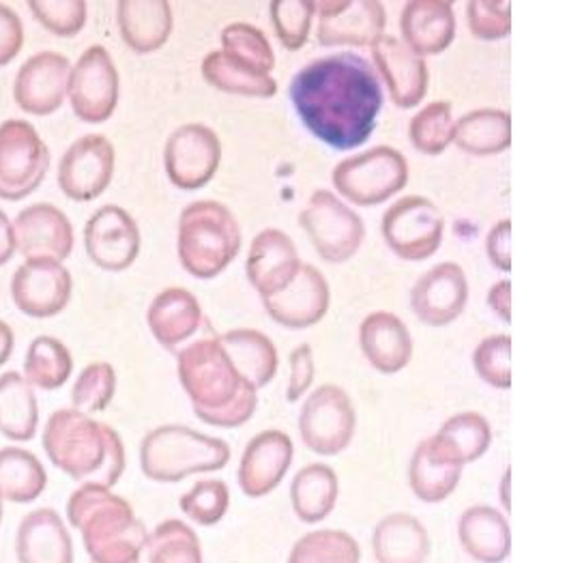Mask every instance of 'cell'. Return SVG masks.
<instances>
[{
	"mask_svg": "<svg viewBox=\"0 0 567 563\" xmlns=\"http://www.w3.org/2000/svg\"><path fill=\"white\" fill-rule=\"evenodd\" d=\"M288 95L306 130L336 151L370 141L385 102L379 73L354 52L310 61L290 80Z\"/></svg>",
	"mask_w": 567,
	"mask_h": 563,
	"instance_id": "6da1fadb",
	"label": "cell"
},
{
	"mask_svg": "<svg viewBox=\"0 0 567 563\" xmlns=\"http://www.w3.org/2000/svg\"><path fill=\"white\" fill-rule=\"evenodd\" d=\"M177 372L198 420L215 428H241L251 420L258 391L239 375L217 336L178 352Z\"/></svg>",
	"mask_w": 567,
	"mask_h": 563,
	"instance_id": "7a4b0ae2",
	"label": "cell"
},
{
	"mask_svg": "<svg viewBox=\"0 0 567 563\" xmlns=\"http://www.w3.org/2000/svg\"><path fill=\"white\" fill-rule=\"evenodd\" d=\"M41 443L52 464L82 484L112 489L125 471V448L118 432L75 409L54 411L43 428Z\"/></svg>",
	"mask_w": 567,
	"mask_h": 563,
	"instance_id": "3957f363",
	"label": "cell"
},
{
	"mask_svg": "<svg viewBox=\"0 0 567 563\" xmlns=\"http://www.w3.org/2000/svg\"><path fill=\"white\" fill-rule=\"evenodd\" d=\"M71 528L82 533V542L93 563L141 562L148 533L134 508L100 484H82L68 501Z\"/></svg>",
	"mask_w": 567,
	"mask_h": 563,
	"instance_id": "277c9868",
	"label": "cell"
},
{
	"mask_svg": "<svg viewBox=\"0 0 567 563\" xmlns=\"http://www.w3.org/2000/svg\"><path fill=\"white\" fill-rule=\"evenodd\" d=\"M241 244L237 217L217 201H196L178 217V260L198 280H213L226 272L239 256Z\"/></svg>",
	"mask_w": 567,
	"mask_h": 563,
	"instance_id": "5b68a950",
	"label": "cell"
},
{
	"mask_svg": "<svg viewBox=\"0 0 567 563\" xmlns=\"http://www.w3.org/2000/svg\"><path fill=\"white\" fill-rule=\"evenodd\" d=\"M228 460L230 446L224 439L196 432L187 426H159L142 439V473L162 484H177L196 473L221 471Z\"/></svg>",
	"mask_w": 567,
	"mask_h": 563,
	"instance_id": "8992f818",
	"label": "cell"
},
{
	"mask_svg": "<svg viewBox=\"0 0 567 563\" xmlns=\"http://www.w3.org/2000/svg\"><path fill=\"white\" fill-rule=\"evenodd\" d=\"M333 187L353 205L377 207L409 183V162L393 146H374L342 160L331 173Z\"/></svg>",
	"mask_w": 567,
	"mask_h": 563,
	"instance_id": "52a82bcc",
	"label": "cell"
},
{
	"mask_svg": "<svg viewBox=\"0 0 567 563\" xmlns=\"http://www.w3.org/2000/svg\"><path fill=\"white\" fill-rule=\"evenodd\" d=\"M50 171V149L29 121L11 119L0 125V198H29Z\"/></svg>",
	"mask_w": 567,
	"mask_h": 563,
	"instance_id": "ba28073f",
	"label": "cell"
},
{
	"mask_svg": "<svg viewBox=\"0 0 567 563\" xmlns=\"http://www.w3.org/2000/svg\"><path fill=\"white\" fill-rule=\"evenodd\" d=\"M299 224L320 258L333 265L351 260L365 239L363 219L329 190L310 196Z\"/></svg>",
	"mask_w": 567,
	"mask_h": 563,
	"instance_id": "9c48e42d",
	"label": "cell"
},
{
	"mask_svg": "<svg viewBox=\"0 0 567 563\" xmlns=\"http://www.w3.org/2000/svg\"><path fill=\"white\" fill-rule=\"evenodd\" d=\"M357 413L351 396L333 383L320 386L301 407L299 434L303 446L319 457L344 452L354 437Z\"/></svg>",
	"mask_w": 567,
	"mask_h": 563,
	"instance_id": "30bf717a",
	"label": "cell"
},
{
	"mask_svg": "<svg viewBox=\"0 0 567 563\" xmlns=\"http://www.w3.org/2000/svg\"><path fill=\"white\" fill-rule=\"evenodd\" d=\"M445 219L425 196H404L383 215L381 233L391 252L404 260L420 263L443 244Z\"/></svg>",
	"mask_w": 567,
	"mask_h": 563,
	"instance_id": "8fae6325",
	"label": "cell"
},
{
	"mask_svg": "<svg viewBox=\"0 0 567 563\" xmlns=\"http://www.w3.org/2000/svg\"><path fill=\"white\" fill-rule=\"evenodd\" d=\"M121 78L104 45H91L71 68L68 82L73 114L84 123H104L118 106Z\"/></svg>",
	"mask_w": 567,
	"mask_h": 563,
	"instance_id": "7c38bea8",
	"label": "cell"
},
{
	"mask_svg": "<svg viewBox=\"0 0 567 563\" xmlns=\"http://www.w3.org/2000/svg\"><path fill=\"white\" fill-rule=\"evenodd\" d=\"M221 162V142L212 127L200 123L181 125L164 146L166 175L185 192L209 185Z\"/></svg>",
	"mask_w": 567,
	"mask_h": 563,
	"instance_id": "4fadbf2b",
	"label": "cell"
},
{
	"mask_svg": "<svg viewBox=\"0 0 567 563\" xmlns=\"http://www.w3.org/2000/svg\"><path fill=\"white\" fill-rule=\"evenodd\" d=\"M322 48H372L385 35V7L379 0H315Z\"/></svg>",
	"mask_w": 567,
	"mask_h": 563,
	"instance_id": "5bb4252c",
	"label": "cell"
},
{
	"mask_svg": "<svg viewBox=\"0 0 567 563\" xmlns=\"http://www.w3.org/2000/svg\"><path fill=\"white\" fill-rule=\"evenodd\" d=\"M114 146L102 134H89L71 144L59 164V187L75 203L100 198L114 176Z\"/></svg>",
	"mask_w": 567,
	"mask_h": 563,
	"instance_id": "9a60e30c",
	"label": "cell"
},
{
	"mask_svg": "<svg viewBox=\"0 0 567 563\" xmlns=\"http://www.w3.org/2000/svg\"><path fill=\"white\" fill-rule=\"evenodd\" d=\"M84 247L100 269L118 274L130 269L141 254V228L125 209L106 205L86 222Z\"/></svg>",
	"mask_w": 567,
	"mask_h": 563,
	"instance_id": "2e32d148",
	"label": "cell"
},
{
	"mask_svg": "<svg viewBox=\"0 0 567 563\" xmlns=\"http://www.w3.org/2000/svg\"><path fill=\"white\" fill-rule=\"evenodd\" d=\"M73 280L63 263L50 258L27 260L11 280V297L27 317L50 318L61 315L71 299Z\"/></svg>",
	"mask_w": 567,
	"mask_h": 563,
	"instance_id": "e0dca14e",
	"label": "cell"
},
{
	"mask_svg": "<svg viewBox=\"0 0 567 563\" xmlns=\"http://www.w3.org/2000/svg\"><path fill=\"white\" fill-rule=\"evenodd\" d=\"M71 63L59 52H39L16 75L13 100L27 114L50 116L68 95Z\"/></svg>",
	"mask_w": 567,
	"mask_h": 563,
	"instance_id": "ac0fdd59",
	"label": "cell"
},
{
	"mask_svg": "<svg viewBox=\"0 0 567 563\" xmlns=\"http://www.w3.org/2000/svg\"><path fill=\"white\" fill-rule=\"evenodd\" d=\"M468 301V280L461 265L441 263L427 269L411 290V308L427 327H445L461 317Z\"/></svg>",
	"mask_w": 567,
	"mask_h": 563,
	"instance_id": "d6986e66",
	"label": "cell"
},
{
	"mask_svg": "<svg viewBox=\"0 0 567 563\" xmlns=\"http://www.w3.org/2000/svg\"><path fill=\"white\" fill-rule=\"evenodd\" d=\"M331 304L329 282L312 265H301L284 290L265 297L267 315L286 329H308L324 318Z\"/></svg>",
	"mask_w": 567,
	"mask_h": 563,
	"instance_id": "ffe728a7",
	"label": "cell"
},
{
	"mask_svg": "<svg viewBox=\"0 0 567 563\" xmlns=\"http://www.w3.org/2000/svg\"><path fill=\"white\" fill-rule=\"evenodd\" d=\"M372 59L374 70L388 84L391 102L404 110L420 106L430 84L424 59L411 52L402 39L393 35L379 37L372 43Z\"/></svg>",
	"mask_w": 567,
	"mask_h": 563,
	"instance_id": "44dd1931",
	"label": "cell"
},
{
	"mask_svg": "<svg viewBox=\"0 0 567 563\" xmlns=\"http://www.w3.org/2000/svg\"><path fill=\"white\" fill-rule=\"evenodd\" d=\"M16 249L27 260L50 258L63 263L73 249V226L70 217L54 205L39 203L18 213L13 219Z\"/></svg>",
	"mask_w": 567,
	"mask_h": 563,
	"instance_id": "7402d4cb",
	"label": "cell"
},
{
	"mask_svg": "<svg viewBox=\"0 0 567 563\" xmlns=\"http://www.w3.org/2000/svg\"><path fill=\"white\" fill-rule=\"evenodd\" d=\"M292 439L282 430L258 432L239 462L237 480L241 491L251 499L274 493L292 464Z\"/></svg>",
	"mask_w": 567,
	"mask_h": 563,
	"instance_id": "603a6c76",
	"label": "cell"
},
{
	"mask_svg": "<svg viewBox=\"0 0 567 563\" xmlns=\"http://www.w3.org/2000/svg\"><path fill=\"white\" fill-rule=\"evenodd\" d=\"M301 258L295 242L278 228L258 233L249 246L246 272L260 299L284 290L301 269Z\"/></svg>",
	"mask_w": 567,
	"mask_h": 563,
	"instance_id": "cb8c5ba5",
	"label": "cell"
},
{
	"mask_svg": "<svg viewBox=\"0 0 567 563\" xmlns=\"http://www.w3.org/2000/svg\"><path fill=\"white\" fill-rule=\"evenodd\" d=\"M402 43L417 57L443 54L456 39L452 2L411 0L400 13Z\"/></svg>",
	"mask_w": 567,
	"mask_h": 563,
	"instance_id": "d4e9b609",
	"label": "cell"
},
{
	"mask_svg": "<svg viewBox=\"0 0 567 563\" xmlns=\"http://www.w3.org/2000/svg\"><path fill=\"white\" fill-rule=\"evenodd\" d=\"M359 347L383 375H398L413 359V336L391 313H372L359 325Z\"/></svg>",
	"mask_w": 567,
	"mask_h": 563,
	"instance_id": "484cf974",
	"label": "cell"
},
{
	"mask_svg": "<svg viewBox=\"0 0 567 563\" xmlns=\"http://www.w3.org/2000/svg\"><path fill=\"white\" fill-rule=\"evenodd\" d=\"M146 323L153 338L168 351L194 338L203 323V308L194 293L171 286L162 290L148 306Z\"/></svg>",
	"mask_w": 567,
	"mask_h": 563,
	"instance_id": "4316f807",
	"label": "cell"
},
{
	"mask_svg": "<svg viewBox=\"0 0 567 563\" xmlns=\"http://www.w3.org/2000/svg\"><path fill=\"white\" fill-rule=\"evenodd\" d=\"M116 22L125 45L136 54L164 48L175 27L173 7L166 0H121L116 4Z\"/></svg>",
	"mask_w": 567,
	"mask_h": 563,
	"instance_id": "83f0119b",
	"label": "cell"
},
{
	"mask_svg": "<svg viewBox=\"0 0 567 563\" xmlns=\"http://www.w3.org/2000/svg\"><path fill=\"white\" fill-rule=\"evenodd\" d=\"M16 553L20 563H73V542L63 519L50 508L27 514L18 528Z\"/></svg>",
	"mask_w": 567,
	"mask_h": 563,
	"instance_id": "f1b7e54d",
	"label": "cell"
},
{
	"mask_svg": "<svg viewBox=\"0 0 567 563\" xmlns=\"http://www.w3.org/2000/svg\"><path fill=\"white\" fill-rule=\"evenodd\" d=\"M462 549L477 563H503L512 553V529L491 505H473L458 521Z\"/></svg>",
	"mask_w": 567,
	"mask_h": 563,
	"instance_id": "f546056e",
	"label": "cell"
},
{
	"mask_svg": "<svg viewBox=\"0 0 567 563\" xmlns=\"http://www.w3.org/2000/svg\"><path fill=\"white\" fill-rule=\"evenodd\" d=\"M430 549L427 531L411 514H390L372 533V551L379 563H425Z\"/></svg>",
	"mask_w": 567,
	"mask_h": 563,
	"instance_id": "4dcf8cb0",
	"label": "cell"
},
{
	"mask_svg": "<svg viewBox=\"0 0 567 563\" xmlns=\"http://www.w3.org/2000/svg\"><path fill=\"white\" fill-rule=\"evenodd\" d=\"M224 351L251 388H267L278 375V349L258 329H233L217 336Z\"/></svg>",
	"mask_w": 567,
	"mask_h": 563,
	"instance_id": "1f68e13d",
	"label": "cell"
},
{
	"mask_svg": "<svg viewBox=\"0 0 567 563\" xmlns=\"http://www.w3.org/2000/svg\"><path fill=\"white\" fill-rule=\"evenodd\" d=\"M456 146L475 157H491L512 146V116L498 108L466 112L454 127Z\"/></svg>",
	"mask_w": 567,
	"mask_h": 563,
	"instance_id": "d6a6232c",
	"label": "cell"
},
{
	"mask_svg": "<svg viewBox=\"0 0 567 563\" xmlns=\"http://www.w3.org/2000/svg\"><path fill=\"white\" fill-rule=\"evenodd\" d=\"M338 475L329 464L315 462L303 467L290 484V503L299 521L317 525L324 521L338 503Z\"/></svg>",
	"mask_w": 567,
	"mask_h": 563,
	"instance_id": "836d02e7",
	"label": "cell"
},
{
	"mask_svg": "<svg viewBox=\"0 0 567 563\" xmlns=\"http://www.w3.org/2000/svg\"><path fill=\"white\" fill-rule=\"evenodd\" d=\"M462 467L443 457L430 439L422 441L409 462V484L425 503L445 501L461 484Z\"/></svg>",
	"mask_w": 567,
	"mask_h": 563,
	"instance_id": "e575fe53",
	"label": "cell"
},
{
	"mask_svg": "<svg viewBox=\"0 0 567 563\" xmlns=\"http://www.w3.org/2000/svg\"><path fill=\"white\" fill-rule=\"evenodd\" d=\"M493 430L491 423L473 411L458 413L450 418L447 422L439 428L434 437H430V443L456 464H468L484 457L491 448Z\"/></svg>",
	"mask_w": 567,
	"mask_h": 563,
	"instance_id": "d590c367",
	"label": "cell"
},
{
	"mask_svg": "<svg viewBox=\"0 0 567 563\" xmlns=\"http://www.w3.org/2000/svg\"><path fill=\"white\" fill-rule=\"evenodd\" d=\"M39 423L35 388L20 372L0 377V432L11 441H31Z\"/></svg>",
	"mask_w": 567,
	"mask_h": 563,
	"instance_id": "8d00e7d4",
	"label": "cell"
},
{
	"mask_svg": "<svg viewBox=\"0 0 567 563\" xmlns=\"http://www.w3.org/2000/svg\"><path fill=\"white\" fill-rule=\"evenodd\" d=\"M203 78L213 89L244 95V98H274L278 93V82L271 75L249 70L246 65L233 61L221 50L209 52L203 61Z\"/></svg>",
	"mask_w": 567,
	"mask_h": 563,
	"instance_id": "74e56055",
	"label": "cell"
},
{
	"mask_svg": "<svg viewBox=\"0 0 567 563\" xmlns=\"http://www.w3.org/2000/svg\"><path fill=\"white\" fill-rule=\"evenodd\" d=\"M48 473L39 458L22 448L0 450V497L13 503H31L45 491Z\"/></svg>",
	"mask_w": 567,
	"mask_h": 563,
	"instance_id": "f35d334b",
	"label": "cell"
},
{
	"mask_svg": "<svg viewBox=\"0 0 567 563\" xmlns=\"http://www.w3.org/2000/svg\"><path fill=\"white\" fill-rule=\"evenodd\" d=\"M73 372L71 352L59 338L39 336L24 359V379L37 389L52 391L63 388Z\"/></svg>",
	"mask_w": 567,
	"mask_h": 563,
	"instance_id": "ab89813d",
	"label": "cell"
},
{
	"mask_svg": "<svg viewBox=\"0 0 567 563\" xmlns=\"http://www.w3.org/2000/svg\"><path fill=\"white\" fill-rule=\"evenodd\" d=\"M361 549L353 535L338 529L310 531L292 546L288 563H359Z\"/></svg>",
	"mask_w": 567,
	"mask_h": 563,
	"instance_id": "60d3db41",
	"label": "cell"
},
{
	"mask_svg": "<svg viewBox=\"0 0 567 563\" xmlns=\"http://www.w3.org/2000/svg\"><path fill=\"white\" fill-rule=\"evenodd\" d=\"M221 52L249 70L271 75L276 54L267 35L248 22H233L221 31Z\"/></svg>",
	"mask_w": 567,
	"mask_h": 563,
	"instance_id": "b9f144b4",
	"label": "cell"
},
{
	"mask_svg": "<svg viewBox=\"0 0 567 563\" xmlns=\"http://www.w3.org/2000/svg\"><path fill=\"white\" fill-rule=\"evenodd\" d=\"M148 563H203L196 531L181 521H164L148 535Z\"/></svg>",
	"mask_w": 567,
	"mask_h": 563,
	"instance_id": "7bdbcfd3",
	"label": "cell"
},
{
	"mask_svg": "<svg viewBox=\"0 0 567 563\" xmlns=\"http://www.w3.org/2000/svg\"><path fill=\"white\" fill-rule=\"evenodd\" d=\"M454 114L450 102H432L411 119L409 139L424 155H441L454 142Z\"/></svg>",
	"mask_w": 567,
	"mask_h": 563,
	"instance_id": "ee69618b",
	"label": "cell"
},
{
	"mask_svg": "<svg viewBox=\"0 0 567 563\" xmlns=\"http://www.w3.org/2000/svg\"><path fill=\"white\" fill-rule=\"evenodd\" d=\"M116 391V372L106 361L86 366L71 389V402L75 411L86 416L106 411Z\"/></svg>",
	"mask_w": 567,
	"mask_h": 563,
	"instance_id": "f6af8a7d",
	"label": "cell"
},
{
	"mask_svg": "<svg viewBox=\"0 0 567 563\" xmlns=\"http://www.w3.org/2000/svg\"><path fill=\"white\" fill-rule=\"evenodd\" d=\"M181 512L203 528L217 525L228 508H230V491L221 480H200L178 501Z\"/></svg>",
	"mask_w": 567,
	"mask_h": 563,
	"instance_id": "bcb514c9",
	"label": "cell"
},
{
	"mask_svg": "<svg viewBox=\"0 0 567 563\" xmlns=\"http://www.w3.org/2000/svg\"><path fill=\"white\" fill-rule=\"evenodd\" d=\"M276 35L286 50L297 52L306 45L312 20L317 16L315 0H274L269 4Z\"/></svg>",
	"mask_w": 567,
	"mask_h": 563,
	"instance_id": "7dc6e473",
	"label": "cell"
},
{
	"mask_svg": "<svg viewBox=\"0 0 567 563\" xmlns=\"http://www.w3.org/2000/svg\"><path fill=\"white\" fill-rule=\"evenodd\" d=\"M512 338L509 336H491L477 345L473 351V368L477 377L491 388H512Z\"/></svg>",
	"mask_w": 567,
	"mask_h": 563,
	"instance_id": "c3c4849f",
	"label": "cell"
},
{
	"mask_svg": "<svg viewBox=\"0 0 567 563\" xmlns=\"http://www.w3.org/2000/svg\"><path fill=\"white\" fill-rule=\"evenodd\" d=\"M37 22L56 37H75L86 24L84 0H31Z\"/></svg>",
	"mask_w": 567,
	"mask_h": 563,
	"instance_id": "681fc988",
	"label": "cell"
},
{
	"mask_svg": "<svg viewBox=\"0 0 567 563\" xmlns=\"http://www.w3.org/2000/svg\"><path fill=\"white\" fill-rule=\"evenodd\" d=\"M466 24L477 39H505L512 33V4L505 0H473L466 4Z\"/></svg>",
	"mask_w": 567,
	"mask_h": 563,
	"instance_id": "f907efd6",
	"label": "cell"
},
{
	"mask_svg": "<svg viewBox=\"0 0 567 563\" xmlns=\"http://www.w3.org/2000/svg\"><path fill=\"white\" fill-rule=\"evenodd\" d=\"M290 364V379L286 388V398L288 402H299L301 396H306L317 375V364H315V351L310 345H301L288 357Z\"/></svg>",
	"mask_w": 567,
	"mask_h": 563,
	"instance_id": "816d5d0a",
	"label": "cell"
},
{
	"mask_svg": "<svg viewBox=\"0 0 567 563\" xmlns=\"http://www.w3.org/2000/svg\"><path fill=\"white\" fill-rule=\"evenodd\" d=\"M24 45V27L20 16L0 4V68H7Z\"/></svg>",
	"mask_w": 567,
	"mask_h": 563,
	"instance_id": "f5cc1de1",
	"label": "cell"
},
{
	"mask_svg": "<svg viewBox=\"0 0 567 563\" xmlns=\"http://www.w3.org/2000/svg\"><path fill=\"white\" fill-rule=\"evenodd\" d=\"M486 254L498 272H512V219H501L491 228L486 235Z\"/></svg>",
	"mask_w": 567,
	"mask_h": 563,
	"instance_id": "db71d44e",
	"label": "cell"
},
{
	"mask_svg": "<svg viewBox=\"0 0 567 563\" xmlns=\"http://www.w3.org/2000/svg\"><path fill=\"white\" fill-rule=\"evenodd\" d=\"M488 306L503 323H512V282H496L488 290Z\"/></svg>",
	"mask_w": 567,
	"mask_h": 563,
	"instance_id": "11a10c76",
	"label": "cell"
},
{
	"mask_svg": "<svg viewBox=\"0 0 567 563\" xmlns=\"http://www.w3.org/2000/svg\"><path fill=\"white\" fill-rule=\"evenodd\" d=\"M16 254V235H13V222L7 217V213L0 212V267L7 265Z\"/></svg>",
	"mask_w": 567,
	"mask_h": 563,
	"instance_id": "9f6ffc18",
	"label": "cell"
},
{
	"mask_svg": "<svg viewBox=\"0 0 567 563\" xmlns=\"http://www.w3.org/2000/svg\"><path fill=\"white\" fill-rule=\"evenodd\" d=\"M13 342H16L13 329L4 320H0V366H4L9 361V357L13 352Z\"/></svg>",
	"mask_w": 567,
	"mask_h": 563,
	"instance_id": "6f0895ef",
	"label": "cell"
},
{
	"mask_svg": "<svg viewBox=\"0 0 567 563\" xmlns=\"http://www.w3.org/2000/svg\"><path fill=\"white\" fill-rule=\"evenodd\" d=\"M501 503H503V508H507V512H509V469L505 471V475H503V487H501Z\"/></svg>",
	"mask_w": 567,
	"mask_h": 563,
	"instance_id": "680465c9",
	"label": "cell"
},
{
	"mask_svg": "<svg viewBox=\"0 0 567 563\" xmlns=\"http://www.w3.org/2000/svg\"><path fill=\"white\" fill-rule=\"evenodd\" d=\"M0 519H2V497H0Z\"/></svg>",
	"mask_w": 567,
	"mask_h": 563,
	"instance_id": "91938a15",
	"label": "cell"
},
{
	"mask_svg": "<svg viewBox=\"0 0 567 563\" xmlns=\"http://www.w3.org/2000/svg\"><path fill=\"white\" fill-rule=\"evenodd\" d=\"M136 563H141V562H136Z\"/></svg>",
	"mask_w": 567,
	"mask_h": 563,
	"instance_id": "94428289",
	"label": "cell"
}]
</instances>
